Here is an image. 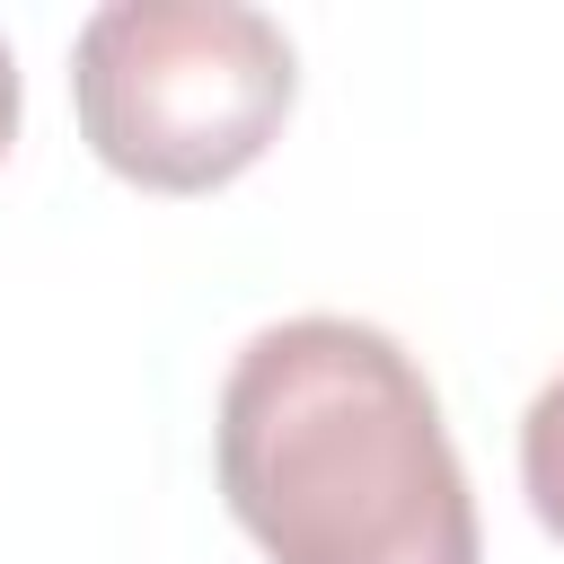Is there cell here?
I'll list each match as a JSON object with an SVG mask.
<instances>
[{
    "mask_svg": "<svg viewBox=\"0 0 564 564\" xmlns=\"http://www.w3.org/2000/svg\"><path fill=\"white\" fill-rule=\"evenodd\" d=\"M212 467L264 564H485L441 397L388 326H256L220 379Z\"/></svg>",
    "mask_w": 564,
    "mask_h": 564,
    "instance_id": "6da1fadb",
    "label": "cell"
},
{
    "mask_svg": "<svg viewBox=\"0 0 564 564\" xmlns=\"http://www.w3.org/2000/svg\"><path fill=\"white\" fill-rule=\"evenodd\" d=\"M300 97L282 18L247 0H106L70 35L79 141L150 194L247 176Z\"/></svg>",
    "mask_w": 564,
    "mask_h": 564,
    "instance_id": "7a4b0ae2",
    "label": "cell"
},
{
    "mask_svg": "<svg viewBox=\"0 0 564 564\" xmlns=\"http://www.w3.org/2000/svg\"><path fill=\"white\" fill-rule=\"evenodd\" d=\"M520 494H529L538 529L564 538V370H555V379L529 397V414H520Z\"/></svg>",
    "mask_w": 564,
    "mask_h": 564,
    "instance_id": "3957f363",
    "label": "cell"
},
{
    "mask_svg": "<svg viewBox=\"0 0 564 564\" xmlns=\"http://www.w3.org/2000/svg\"><path fill=\"white\" fill-rule=\"evenodd\" d=\"M18 106H26V88H18V53L0 44V159H9V141H18Z\"/></svg>",
    "mask_w": 564,
    "mask_h": 564,
    "instance_id": "277c9868",
    "label": "cell"
}]
</instances>
